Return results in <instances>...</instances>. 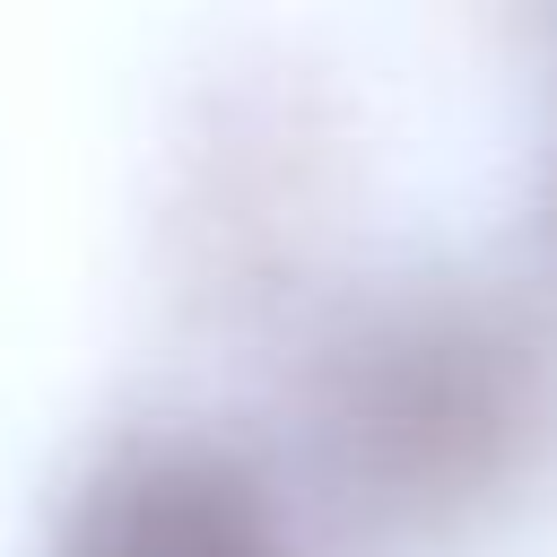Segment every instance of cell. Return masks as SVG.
Masks as SVG:
<instances>
[{
	"label": "cell",
	"mask_w": 557,
	"mask_h": 557,
	"mask_svg": "<svg viewBox=\"0 0 557 557\" xmlns=\"http://www.w3.org/2000/svg\"><path fill=\"white\" fill-rule=\"evenodd\" d=\"M313 444L366 513L461 522L557 444V339L487 278H409L322 348Z\"/></svg>",
	"instance_id": "obj_1"
},
{
	"label": "cell",
	"mask_w": 557,
	"mask_h": 557,
	"mask_svg": "<svg viewBox=\"0 0 557 557\" xmlns=\"http://www.w3.org/2000/svg\"><path fill=\"white\" fill-rule=\"evenodd\" d=\"M44 557H296L252 453L209 426H131L70 479Z\"/></svg>",
	"instance_id": "obj_2"
},
{
	"label": "cell",
	"mask_w": 557,
	"mask_h": 557,
	"mask_svg": "<svg viewBox=\"0 0 557 557\" xmlns=\"http://www.w3.org/2000/svg\"><path fill=\"white\" fill-rule=\"evenodd\" d=\"M540 218H548V252H557V139H548V191H540Z\"/></svg>",
	"instance_id": "obj_3"
}]
</instances>
